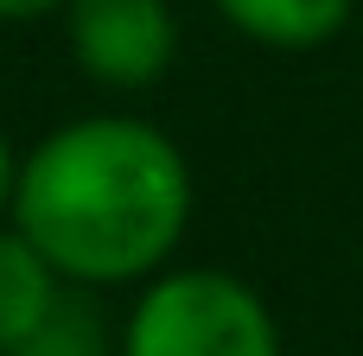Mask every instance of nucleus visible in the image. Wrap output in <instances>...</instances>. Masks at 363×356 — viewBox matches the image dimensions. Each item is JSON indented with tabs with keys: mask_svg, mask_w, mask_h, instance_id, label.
<instances>
[{
	"mask_svg": "<svg viewBox=\"0 0 363 356\" xmlns=\"http://www.w3.org/2000/svg\"><path fill=\"white\" fill-rule=\"evenodd\" d=\"M57 287H64L57 268H51L13 223H0V356L38 325V312L57 299Z\"/></svg>",
	"mask_w": 363,
	"mask_h": 356,
	"instance_id": "obj_6",
	"label": "nucleus"
},
{
	"mask_svg": "<svg viewBox=\"0 0 363 356\" xmlns=\"http://www.w3.org/2000/svg\"><path fill=\"white\" fill-rule=\"evenodd\" d=\"M115 325L96 306V287H57V299L38 312V325L13 344L6 356H115Z\"/></svg>",
	"mask_w": 363,
	"mask_h": 356,
	"instance_id": "obj_5",
	"label": "nucleus"
},
{
	"mask_svg": "<svg viewBox=\"0 0 363 356\" xmlns=\"http://www.w3.org/2000/svg\"><path fill=\"white\" fill-rule=\"evenodd\" d=\"M115 356H287L268 299L223 268H160L121 318Z\"/></svg>",
	"mask_w": 363,
	"mask_h": 356,
	"instance_id": "obj_2",
	"label": "nucleus"
},
{
	"mask_svg": "<svg viewBox=\"0 0 363 356\" xmlns=\"http://www.w3.org/2000/svg\"><path fill=\"white\" fill-rule=\"evenodd\" d=\"M191 166L140 115H77L19 153L6 223L70 287H134L172 268L191 229Z\"/></svg>",
	"mask_w": 363,
	"mask_h": 356,
	"instance_id": "obj_1",
	"label": "nucleus"
},
{
	"mask_svg": "<svg viewBox=\"0 0 363 356\" xmlns=\"http://www.w3.org/2000/svg\"><path fill=\"white\" fill-rule=\"evenodd\" d=\"M211 6L223 13L230 32H242L262 51H319L357 13V0H211Z\"/></svg>",
	"mask_w": 363,
	"mask_h": 356,
	"instance_id": "obj_4",
	"label": "nucleus"
},
{
	"mask_svg": "<svg viewBox=\"0 0 363 356\" xmlns=\"http://www.w3.org/2000/svg\"><path fill=\"white\" fill-rule=\"evenodd\" d=\"M13 178H19V147L0 127V223H6V204H13Z\"/></svg>",
	"mask_w": 363,
	"mask_h": 356,
	"instance_id": "obj_8",
	"label": "nucleus"
},
{
	"mask_svg": "<svg viewBox=\"0 0 363 356\" xmlns=\"http://www.w3.org/2000/svg\"><path fill=\"white\" fill-rule=\"evenodd\" d=\"M64 45L70 64L115 96L153 89L179 57V13L172 0H64Z\"/></svg>",
	"mask_w": 363,
	"mask_h": 356,
	"instance_id": "obj_3",
	"label": "nucleus"
},
{
	"mask_svg": "<svg viewBox=\"0 0 363 356\" xmlns=\"http://www.w3.org/2000/svg\"><path fill=\"white\" fill-rule=\"evenodd\" d=\"M51 13H64V0H0V25H32Z\"/></svg>",
	"mask_w": 363,
	"mask_h": 356,
	"instance_id": "obj_7",
	"label": "nucleus"
}]
</instances>
